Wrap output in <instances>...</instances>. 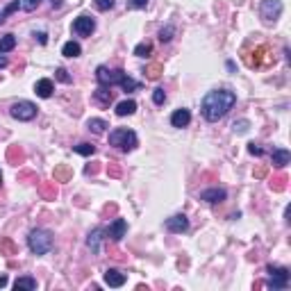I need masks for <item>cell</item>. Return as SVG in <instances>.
<instances>
[{"mask_svg": "<svg viewBox=\"0 0 291 291\" xmlns=\"http://www.w3.org/2000/svg\"><path fill=\"white\" fill-rule=\"evenodd\" d=\"M94 5H96V10L107 12V10H112V7H114V0H94Z\"/></svg>", "mask_w": 291, "mask_h": 291, "instance_id": "39", "label": "cell"}, {"mask_svg": "<svg viewBox=\"0 0 291 291\" xmlns=\"http://www.w3.org/2000/svg\"><path fill=\"white\" fill-rule=\"evenodd\" d=\"M98 171H100L98 164H87V166H84V173H87V175H96Z\"/></svg>", "mask_w": 291, "mask_h": 291, "instance_id": "43", "label": "cell"}, {"mask_svg": "<svg viewBox=\"0 0 291 291\" xmlns=\"http://www.w3.org/2000/svg\"><path fill=\"white\" fill-rule=\"evenodd\" d=\"M50 5H53V10H57V7H62V0H50Z\"/></svg>", "mask_w": 291, "mask_h": 291, "instance_id": "47", "label": "cell"}, {"mask_svg": "<svg viewBox=\"0 0 291 291\" xmlns=\"http://www.w3.org/2000/svg\"><path fill=\"white\" fill-rule=\"evenodd\" d=\"M116 205H105V209H103V214H116Z\"/></svg>", "mask_w": 291, "mask_h": 291, "instance_id": "46", "label": "cell"}, {"mask_svg": "<svg viewBox=\"0 0 291 291\" xmlns=\"http://www.w3.org/2000/svg\"><path fill=\"white\" fill-rule=\"evenodd\" d=\"M73 150L78 155H84V157H89V155L96 153V146H91V143H78V146H73Z\"/></svg>", "mask_w": 291, "mask_h": 291, "instance_id": "28", "label": "cell"}, {"mask_svg": "<svg viewBox=\"0 0 291 291\" xmlns=\"http://www.w3.org/2000/svg\"><path fill=\"white\" fill-rule=\"evenodd\" d=\"M35 94L39 96V98H50V96H53V80H48V78L39 80V82L35 84Z\"/></svg>", "mask_w": 291, "mask_h": 291, "instance_id": "18", "label": "cell"}, {"mask_svg": "<svg viewBox=\"0 0 291 291\" xmlns=\"http://www.w3.org/2000/svg\"><path fill=\"white\" fill-rule=\"evenodd\" d=\"M87 128H89L94 134H103L105 128H109V125H107V121H103V119H89L87 121Z\"/></svg>", "mask_w": 291, "mask_h": 291, "instance_id": "26", "label": "cell"}, {"mask_svg": "<svg viewBox=\"0 0 291 291\" xmlns=\"http://www.w3.org/2000/svg\"><path fill=\"white\" fill-rule=\"evenodd\" d=\"M271 162H273V166H275V168H284L286 164L291 162V153L286 148H275L271 153Z\"/></svg>", "mask_w": 291, "mask_h": 291, "instance_id": "16", "label": "cell"}, {"mask_svg": "<svg viewBox=\"0 0 291 291\" xmlns=\"http://www.w3.org/2000/svg\"><path fill=\"white\" fill-rule=\"evenodd\" d=\"M7 159H10L14 166H19V164H23L25 162V153H23V148L21 146H10L7 148Z\"/></svg>", "mask_w": 291, "mask_h": 291, "instance_id": "19", "label": "cell"}, {"mask_svg": "<svg viewBox=\"0 0 291 291\" xmlns=\"http://www.w3.org/2000/svg\"><path fill=\"white\" fill-rule=\"evenodd\" d=\"M5 23V14H3V12H0V25Z\"/></svg>", "mask_w": 291, "mask_h": 291, "instance_id": "50", "label": "cell"}, {"mask_svg": "<svg viewBox=\"0 0 291 291\" xmlns=\"http://www.w3.org/2000/svg\"><path fill=\"white\" fill-rule=\"evenodd\" d=\"M19 7H21V0H14L12 5H7L5 10H3V14H5V19H7V16H10V14H14V12L19 10Z\"/></svg>", "mask_w": 291, "mask_h": 291, "instance_id": "41", "label": "cell"}, {"mask_svg": "<svg viewBox=\"0 0 291 291\" xmlns=\"http://www.w3.org/2000/svg\"><path fill=\"white\" fill-rule=\"evenodd\" d=\"M173 35H175V28H173V25H166V28L159 30V41H162V44H168V41L173 39Z\"/></svg>", "mask_w": 291, "mask_h": 291, "instance_id": "32", "label": "cell"}, {"mask_svg": "<svg viewBox=\"0 0 291 291\" xmlns=\"http://www.w3.org/2000/svg\"><path fill=\"white\" fill-rule=\"evenodd\" d=\"M266 173H268V168H266V166H257V168H255V178H257V180L266 178Z\"/></svg>", "mask_w": 291, "mask_h": 291, "instance_id": "44", "label": "cell"}, {"mask_svg": "<svg viewBox=\"0 0 291 291\" xmlns=\"http://www.w3.org/2000/svg\"><path fill=\"white\" fill-rule=\"evenodd\" d=\"M0 184H3V171H0Z\"/></svg>", "mask_w": 291, "mask_h": 291, "instance_id": "51", "label": "cell"}, {"mask_svg": "<svg viewBox=\"0 0 291 291\" xmlns=\"http://www.w3.org/2000/svg\"><path fill=\"white\" fill-rule=\"evenodd\" d=\"M16 48V37L14 35H5L3 39H0V55L10 53V50Z\"/></svg>", "mask_w": 291, "mask_h": 291, "instance_id": "27", "label": "cell"}, {"mask_svg": "<svg viewBox=\"0 0 291 291\" xmlns=\"http://www.w3.org/2000/svg\"><path fill=\"white\" fill-rule=\"evenodd\" d=\"M264 53H266V48H264V46L255 48V53H252V55H255V60H250L248 64H250V66H259L261 64V55H264Z\"/></svg>", "mask_w": 291, "mask_h": 291, "instance_id": "38", "label": "cell"}, {"mask_svg": "<svg viewBox=\"0 0 291 291\" xmlns=\"http://www.w3.org/2000/svg\"><path fill=\"white\" fill-rule=\"evenodd\" d=\"M164 100H166V91H164L162 87H157V89L153 91V103L155 105H164Z\"/></svg>", "mask_w": 291, "mask_h": 291, "instance_id": "37", "label": "cell"}, {"mask_svg": "<svg viewBox=\"0 0 291 291\" xmlns=\"http://www.w3.org/2000/svg\"><path fill=\"white\" fill-rule=\"evenodd\" d=\"M162 73H164V66L159 64V62H153V64L146 66V78L148 80H159Z\"/></svg>", "mask_w": 291, "mask_h": 291, "instance_id": "24", "label": "cell"}, {"mask_svg": "<svg viewBox=\"0 0 291 291\" xmlns=\"http://www.w3.org/2000/svg\"><path fill=\"white\" fill-rule=\"evenodd\" d=\"M125 232H128V221H125V218H116V221L105 230V234H107L112 241H121V239L125 237Z\"/></svg>", "mask_w": 291, "mask_h": 291, "instance_id": "10", "label": "cell"}, {"mask_svg": "<svg viewBox=\"0 0 291 291\" xmlns=\"http://www.w3.org/2000/svg\"><path fill=\"white\" fill-rule=\"evenodd\" d=\"M227 198V191L221 187H212V189H205L200 191V200L209 202V205H216V202H223Z\"/></svg>", "mask_w": 291, "mask_h": 291, "instance_id": "11", "label": "cell"}, {"mask_svg": "<svg viewBox=\"0 0 291 291\" xmlns=\"http://www.w3.org/2000/svg\"><path fill=\"white\" fill-rule=\"evenodd\" d=\"M109 89H112V87H98V89L94 91V100L100 107H109V105L114 103V94Z\"/></svg>", "mask_w": 291, "mask_h": 291, "instance_id": "14", "label": "cell"}, {"mask_svg": "<svg viewBox=\"0 0 291 291\" xmlns=\"http://www.w3.org/2000/svg\"><path fill=\"white\" fill-rule=\"evenodd\" d=\"M14 286H16V291H19V289L35 291L37 289V280H35V277H30V275H25V277H19V280L14 282Z\"/></svg>", "mask_w": 291, "mask_h": 291, "instance_id": "25", "label": "cell"}, {"mask_svg": "<svg viewBox=\"0 0 291 291\" xmlns=\"http://www.w3.org/2000/svg\"><path fill=\"white\" fill-rule=\"evenodd\" d=\"M10 114L16 121H32L37 116V105L30 103V100H19V103L12 105Z\"/></svg>", "mask_w": 291, "mask_h": 291, "instance_id": "6", "label": "cell"}, {"mask_svg": "<svg viewBox=\"0 0 291 291\" xmlns=\"http://www.w3.org/2000/svg\"><path fill=\"white\" fill-rule=\"evenodd\" d=\"M7 66V57H3V55H0V69H5Z\"/></svg>", "mask_w": 291, "mask_h": 291, "instance_id": "49", "label": "cell"}, {"mask_svg": "<svg viewBox=\"0 0 291 291\" xmlns=\"http://www.w3.org/2000/svg\"><path fill=\"white\" fill-rule=\"evenodd\" d=\"M105 284L119 289V286L125 284V275L121 271H116V268H107V271H105Z\"/></svg>", "mask_w": 291, "mask_h": 291, "instance_id": "15", "label": "cell"}, {"mask_svg": "<svg viewBox=\"0 0 291 291\" xmlns=\"http://www.w3.org/2000/svg\"><path fill=\"white\" fill-rule=\"evenodd\" d=\"M55 78L60 80V82H64V84H71V82H73V78H71V75H69V71H66V69H62V66H60V69H57V71H55Z\"/></svg>", "mask_w": 291, "mask_h": 291, "instance_id": "34", "label": "cell"}, {"mask_svg": "<svg viewBox=\"0 0 291 291\" xmlns=\"http://www.w3.org/2000/svg\"><path fill=\"white\" fill-rule=\"evenodd\" d=\"M39 193L44 200H55V198H57V187H55V182H41Z\"/></svg>", "mask_w": 291, "mask_h": 291, "instance_id": "20", "label": "cell"}, {"mask_svg": "<svg viewBox=\"0 0 291 291\" xmlns=\"http://www.w3.org/2000/svg\"><path fill=\"white\" fill-rule=\"evenodd\" d=\"M96 30V21L91 19V16H87V14H82V16H78V19L73 21V32L78 37H91V32Z\"/></svg>", "mask_w": 291, "mask_h": 291, "instance_id": "8", "label": "cell"}, {"mask_svg": "<svg viewBox=\"0 0 291 291\" xmlns=\"http://www.w3.org/2000/svg\"><path fill=\"white\" fill-rule=\"evenodd\" d=\"M271 189L273 191H284L286 189V175H275L271 180Z\"/></svg>", "mask_w": 291, "mask_h": 291, "instance_id": "31", "label": "cell"}, {"mask_svg": "<svg viewBox=\"0 0 291 291\" xmlns=\"http://www.w3.org/2000/svg\"><path fill=\"white\" fill-rule=\"evenodd\" d=\"M37 39H39V44H48V35H46V32H37Z\"/></svg>", "mask_w": 291, "mask_h": 291, "instance_id": "45", "label": "cell"}, {"mask_svg": "<svg viewBox=\"0 0 291 291\" xmlns=\"http://www.w3.org/2000/svg\"><path fill=\"white\" fill-rule=\"evenodd\" d=\"M0 252L7 255V257H14V255H19V246H16L10 237H5L3 241H0Z\"/></svg>", "mask_w": 291, "mask_h": 291, "instance_id": "23", "label": "cell"}, {"mask_svg": "<svg viewBox=\"0 0 291 291\" xmlns=\"http://www.w3.org/2000/svg\"><path fill=\"white\" fill-rule=\"evenodd\" d=\"M109 146H114V148H119V150H134L139 146V139L137 134L132 132V130L128 128H116L109 132Z\"/></svg>", "mask_w": 291, "mask_h": 291, "instance_id": "3", "label": "cell"}, {"mask_svg": "<svg viewBox=\"0 0 291 291\" xmlns=\"http://www.w3.org/2000/svg\"><path fill=\"white\" fill-rule=\"evenodd\" d=\"M121 173H123V171H121V166L116 162L107 164V175H109V178H121Z\"/></svg>", "mask_w": 291, "mask_h": 291, "instance_id": "36", "label": "cell"}, {"mask_svg": "<svg viewBox=\"0 0 291 291\" xmlns=\"http://www.w3.org/2000/svg\"><path fill=\"white\" fill-rule=\"evenodd\" d=\"M282 10H284L282 0H261V5H259V16L264 19V23H275V21L280 19Z\"/></svg>", "mask_w": 291, "mask_h": 291, "instance_id": "5", "label": "cell"}, {"mask_svg": "<svg viewBox=\"0 0 291 291\" xmlns=\"http://www.w3.org/2000/svg\"><path fill=\"white\" fill-rule=\"evenodd\" d=\"M80 53H82V48H80L78 41H66L64 48H62V55H64V57H69V60L80 57Z\"/></svg>", "mask_w": 291, "mask_h": 291, "instance_id": "21", "label": "cell"}, {"mask_svg": "<svg viewBox=\"0 0 291 291\" xmlns=\"http://www.w3.org/2000/svg\"><path fill=\"white\" fill-rule=\"evenodd\" d=\"M103 234H105L103 227H94V230L89 232V237H87V246H89V250L94 252V255H98V252H100V241H103Z\"/></svg>", "mask_w": 291, "mask_h": 291, "instance_id": "13", "label": "cell"}, {"mask_svg": "<svg viewBox=\"0 0 291 291\" xmlns=\"http://www.w3.org/2000/svg\"><path fill=\"white\" fill-rule=\"evenodd\" d=\"M53 232L44 230V227H37L28 234V248H30L32 255H46V252L53 250Z\"/></svg>", "mask_w": 291, "mask_h": 291, "instance_id": "2", "label": "cell"}, {"mask_svg": "<svg viewBox=\"0 0 291 291\" xmlns=\"http://www.w3.org/2000/svg\"><path fill=\"white\" fill-rule=\"evenodd\" d=\"M166 230L173 232V234H182V232L189 230V218L184 214H175V216L166 218Z\"/></svg>", "mask_w": 291, "mask_h": 291, "instance_id": "9", "label": "cell"}, {"mask_svg": "<svg viewBox=\"0 0 291 291\" xmlns=\"http://www.w3.org/2000/svg\"><path fill=\"white\" fill-rule=\"evenodd\" d=\"M150 53H153V44H148V41H143V44H139L137 48H134V55H137V57H148Z\"/></svg>", "mask_w": 291, "mask_h": 291, "instance_id": "29", "label": "cell"}, {"mask_svg": "<svg viewBox=\"0 0 291 291\" xmlns=\"http://www.w3.org/2000/svg\"><path fill=\"white\" fill-rule=\"evenodd\" d=\"M41 5V0H21V10L25 12H35Z\"/></svg>", "mask_w": 291, "mask_h": 291, "instance_id": "35", "label": "cell"}, {"mask_svg": "<svg viewBox=\"0 0 291 291\" xmlns=\"http://www.w3.org/2000/svg\"><path fill=\"white\" fill-rule=\"evenodd\" d=\"M119 87H121V89H123V91H137L139 87H141V84H139L137 80H132V78H130V75H125V80L119 84Z\"/></svg>", "mask_w": 291, "mask_h": 291, "instance_id": "30", "label": "cell"}, {"mask_svg": "<svg viewBox=\"0 0 291 291\" xmlns=\"http://www.w3.org/2000/svg\"><path fill=\"white\" fill-rule=\"evenodd\" d=\"M191 123V112L189 109H175V112L171 114V125L173 128H187V125Z\"/></svg>", "mask_w": 291, "mask_h": 291, "instance_id": "12", "label": "cell"}, {"mask_svg": "<svg viewBox=\"0 0 291 291\" xmlns=\"http://www.w3.org/2000/svg\"><path fill=\"white\" fill-rule=\"evenodd\" d=\"M53 175H55V182H69V180L73 178V168H71L69 164H57Z\"/></svg>", "mask_w": 291, "mask_h": 291, "instance_id": "17", "label": "cell"}, {"mask_svg": "<svg viewBox=\"0 0 291 291\" xmlns=\"http://www.w3.org/2000/svg\"><path fill=\"white\" fill-rule=\"evenodd\" d=\"M125 71L116 69V71H109L107 66H98L96 69V80L100 82V87H114V84H121L125 80Z\"/></svg>", "mask_w": 291, "mask_h": 291, "instance_id": "4", "label": "cell"}, {"mask_svg": "<svg viewBox=\"0 0 291 291\" xmlns=\"http://www.w3.org/2000/svg\"><path fill=\"white\" fill-rule=\"evenodd\" d=\"M248 128H250V121H246V119L234 121V123H232V130H234V134H243V132H248Z\"/></svg>", "mask_w": 291, "mask_h": 291, "instance_id": "33", "label": "cell"}, {"mask_svg": "<svg viewBox=\"0 0 291 291\" xmlns=\"http://www.w3.org/2000/svg\"><path fill=\"white\" fill-rule=\"evenodd\" d=\"M248 153H250V155H255V157H261V153H264V150H261L259 146H257V143L252 141V143H248Z\"/></svg>", "mask_w": 291, "mask_h": 291, "instance_id": "42", "label": "cell"}, {"mask_svg": "<svg viewBox=\"0 0 291 291\" xmlns=\"http://www.w3.org/2000/svg\"><path fill=\"white\" fill-rule=\"evenodd\" d=\"M3 286H7V275H0V289Z\"/></svg>", "mask_w": 291, "mask_h": 291, "instance_id": "48", "label": "cell"}, {"mask_svg": "<svg viewBox=\"0 0 291 291\" xmlns=\"http://www.w3.org/2000/svg\"><path fill=\"white\" fill-rule=\"evenodd\" d=\"M268 273H271V282H266V286H271V289H286L289 286V268L284 266H268L266 268Z\"/></svg>", "mask_w": 291, "mask_h": 291, "instance_id": "7", "label": "cell"}, {"mask_svg": "<svg viewBox=\"0 0 291 291\" xmlns=\"http://www.w3.org/2000/svg\"><path fill=\"white\" fill-rule=\"evenodd\" d=\"M237 103V96L234 91L230 89H216V91H209L205 98H202V116L209 121V123H216L234 107Z\"/></svg>", "mask_w": 291, "mask_h": 291, "instance_id": "1", "label": "cell"}, {"mask_svg": "<svg viewBox=\"0 0 291 291\" xmlns=\"http://www.w3.org/2000/svg\"><path fill=\"white\" fill-rule=\"evenodd\" d=\"M130 10H146L148 7V0H128Z\"/></svg>", "mask_w": 291, "mask_h": 291, "instance_id": "40", "label": "cell"}, {"mask_svg": "<svg viewBox=\"0 0 291 291\" xmlns=\"http://www.w3.org/2000/svg\"><path fill=\"white\" fill-rule=\"evenodd\" d=\"M134 112H137V103L134 100H123V103L116 105V116H130Z\"/></svg>", "mask_w": 291, "mask_h": 291, "instance_id": "22", "label": "cell"}]
</instances>
